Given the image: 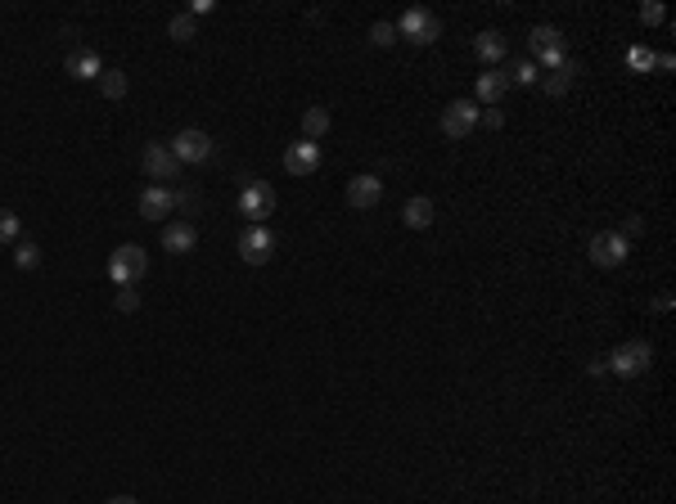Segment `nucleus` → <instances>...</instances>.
<instances>
[{"mask_svg": "<svg viewBox=\"0 0 676 504\" xmlns=\"http://www.w3.org/2000/svg\"><path fill=\"white\" fill-rule=\"evenodd\" d=\"M604 365L614 370L618 379H636V374H645V370L654 365V347H649L645 338H632V342L614 347V356H608Z\"/></svg>", "mask_w": 676, "mask_h": 504, "instance_id": "obj_1", "label": "nucleus"}, {"mask_svg": "<svg viewBox=\"0 0 676 504\" xmlns=\"http://www.w3.org/2000/svg\"><path fill=\"white\" fill-rule=\"evenodd\" d=\"M145 270H149V252H145L141 244H122V248L109 257V279H113L117 288L145 279Z\"/></svg>", "mask_w": 676, "mask_h": 504, "instance_id": "obj_2", "label": "nucleus"}, {"mask_svg": "<svg viewBox=\"0 0 676 504\" xmlns=\"http://www.w3.org/2000/svg\"><path fill=\"white\" fill-rule=\"evenodd\" d=\"M586 257H591L600 270H614V266H623V261L632 257V244H627L618 230H600V235L586 244Z\"/></svg>", "mask_w": 676, "mask_h": 504, "instance_id": "obj_3", "label": "nucleus"}, {"mask_svg": "<svg viewBox=\"0 0 676 504\" xmlns=\"http://www.w3.org/2000/svg\"><path fill=\"white\" fill-rule=\"evenodd\" d=\"M270 212H276V189L266 180H248L239 189V216H248V226H262Z\"/></svg>", "mask_w": 676, "mask_h": 504, "instance_id": "obj_4", "label": "nucleus"}, {"mask_svg": "<svg viewBox=\"0 0 676 504\" xmlns=\"http://www.w3.org/2000/svg\"><path fill=\"white\" fill-rule=\"evenodd\" d=\"M172 154H176V163L198 167V163H208V158L217 154V144H213V135H208V131L189 126V131H181V135L172 140Z\"/></svg>", "mask_w": 676, "mask_h": 504, "instance_id": "obj_5", "label": "nucleus"}, {"mask_svg": "<svg viewBox=\"0 0 676 504\" xmlns=\"http://www.w3.org/2000/svg\"><path fill=\"white\" fill-rule=\"evenodd\" d=\"M397 36H406L411 45H433V41L442 36V23H438V19H433L424 5H415V10H406V14H401Z\"/></svg>", "mask_w": 676, "mask_h": 504, "instance_id": "obj_6", "label": "nucleus"}, {"mask_svg": "<svg viewBox=\"0 0 676 504\" xmlns=\"http://www.w3.org/2000/svg\"><path fill=\"white\" fill-rule=\"evenodd\" d=\"M527 45H532V63L541 59V68H559V63L568 59V54H564V32H559V28H551V23L532 28Z\"/></svg>", "mask_w": 676, "mask_h": 504, "instance_id": "obj_7", "label": "nucleus"}, {"mask_svg": "<svg viewBox=\"0 0 676 504\" xmlns=\"http://www.w3.org/2000/svg\"><path fill=\"white\" fill-rule=\"evenodd\" d=\"M239 257L248 266H266L270 257H276V235H270L266 226H244L239 235Z\"/></svg>", "mask_w": 676, "mask_h": 504, "instance_id": "obj_8", "label": "nucleus"}, {"mask_svg": "<svg viewBox=\"0 0 676 504\" xmlns=\"http://www.w3.org/2000/svg\"><path fill=\"white\" fill-rule=\"evenodd\" d=\"M145 176H154V180H176L181 176V163H176V154H172V144H163V140H149L145 144Z\"/></svg>", "mask_w": 676, "mask_h": 504, "instance_id": "obj_9", "label": "nucleus"}, {"mask_svg": "<svg viewBox=\"0 0 676 504\" xmlns=\"http://www.w3.org/2000/svg\"><path fill=\"white\" fill-rule=\"evenodd\" d=\"M473 126H479V108H473L469 100H451L442 108V135L447 140H464Z\"/></svg>", "mask_w": 676, "mask_h": 504, "instance_id": "obj_10", "label": "nucleus"}, {"mask_svg": "<svg viewBox=\"0 0 676 504\" xmlns=\"http://www.w3.org/2000/svg\"><path fill=\"white\" fill-rule=\"evenodd\" d=\"M285 172L289 176H316L320 172V144L316 140H294L285 149Z\"/></svg>", "mask_w": 676, "mask_h": 504, "instance_id": "obj_11", "label": "nucleus"}, {"mask_svg": "<svg viewBox=\"0 0 676 504\" xmlns=\"http://www.w3.org/2000/svg\"><path fill=\"white\" fill-rule=\"evenodd\" d=\"M172 212H176V189L149 185V189L141 194V216H145V221H163V216H172Z\"/></svg>", "mask_w": 676, "mask_h": 504, "instance_id": "obj_12", "label": "nucleus"}, {"mask_svg": "<svg viewBox=\"0 0 676 504\" xmlns=\"http://www.w3.org/2000/svg\"><path fill=\"white\" fill-rule=\"evenodd\" d=\"M379 198H383V180H379V176H352V180H348V203H352L357 212L379 207Z\"/></svg>", "mask_w": 676, "mask_h": 504, "instance_id": "obj_13", "label": "nucleus"}, {"mask_svg": "<svg viewBox=\"0 0 676 504\" xmlns=\"http://www.w3.org/2000/svg\"><path fill=\"white\" fill-rule=\"evenodd\" d=\"M433 216H438V207H433V198H429V194H415L411 203L401 207V221L411 226V230H429V226H433Z\"/></svg>", "mask_w": 676, "mask_h": 504, "instance_id": "obj_14", "label": "nucleus"}, {"mask_svg": "<svg viewBox=\"0 0 676 504\" xmlns=\"http://www.w3.org/2000/svg\"><path fill=\"white\" fill-rule=\"evenodd\" d=\"M68 72H73L77 82H100V77H104V63H100L95 50H73V54H68Z\"/></svg>", "mask_w": 676, "mask_h": 504, "instance_id": "obj_15", "label": "nucleus"}, {"mask_svg": "<svg viewBox=\"0 0 676 504\" xmlns=\"http://www.w3.org/2000/svg\"><path fill=\"white\" fill-rule=\"evenodd\" d=\"M194 244H198V235H194V226H189V221H172V226L163 230V248H167V252H176V257L194 252Z\"/></svg>", "mask_w": 676, "mask_h": 504, "instance_id": "obj_16", "label": "nucleus"}, {"mask_svg": "<svg viewBox=\"0 0 676 504\" xmlns=\"http://www.w3.org/2000/svg\"><path fill=\"white\" fill-rule=\"evenodd\" d=\"M505 91H510V77H505V68H492V72H483V77H479V100L483 104H501L505 100Z\"/></svg>", "mask_w": 676, "mask_h": 504, "instance_id": "obj_17", "label": "nucleus"}, {"mask_svg": "<svg viewBox=\"0 0 676 504\" xmlns=\"http://www.w3.org/2000/svg\"><path fill=\"white\" fill-rule=\"evenodd\" d=\"M577 72H582V68H577L573 59H564L559 68H551V72H546V82H541V86H546V95H555V100H559V95H568V86L577 82Z\"/></svg>", "mask_w": 676, "mask_h": 504, "instance_id": "obj_18", "label": "nucleus"}, {"mask_svg": "<svg viewBox=\"0 0 676 504\" xmlns=\"http://www.w3.org/2000/svg\"><path fill=\"white\" fill-rule=\"evenodd\" d=\"M473 54H479L483 63H492V68H496V63H505V36H501V32H492V28H487V32H479V41H473Z\"/></svg>", "mask_w": 676, "mask_h": 504, "instance_id": "obj_19", "label": "nucleus"}, {"mask_svg": "<svg viewBox=\"0 0 676 504\" xmlns=\"http://www.w3.org/2000/svg\"><path fill=\"white\" fill-rule=\"evenodd\" d=\"M505 77H510V86H536V82H541V68H536L532 59H519V63H510Z\"/></svg>", "mask_w": 676, "mask_h": 504, "instance_id": "obj_20", "label": "nucleus"}, {"mask_svg": "<svg viewBox=\"0 0 676 504\" xmlns=\"http://www.w3.org/2000/svg\"><path fill=\"white\" fill-rule=\"evenodd\" d=\"M329 131V108H307L302 113V140H320Z\"/></svg>", "mask_w": 676, "mask_h": 504, "instance_id": "obj_21", "label": "nucleus"}, {"mask_svg": "<svg viewBox=\"0 0 676 504\" xmlns=\"http://www.w3.org/2000/svg\"><path fill=\"white\" fill-rule=\"evenodd\" d=\"M100 91H104L109 100H122V95H126V72H117V68H104V77H100Z\"/></svg>", "mask_w": 676, "mask_h": 504, "instance_id": "obj_22", "label": "nucleus"}, {"mask_svg": "<svg viewBox=\"0 0 676 504\" xmlns=\"http://www.w3.org/2000/svg\"><path fill=\"white\" fill-rule=\"evenodd\" d=\"M167 32H172V41H194V36H198V23H194V14H176V19L167 23Z\"/></svg>", "mask_w": 676, "mask_h": 504, "instance_id": "obj_23", "label": "nucleus"}, {"mask_svg": "<svg viewBox=\"0 0 676 504\" xmlns=\"http://www.w3.org/2000/svg\"><path fill=\"white\" fill-rule=\"evenodd\" d=\"M627 68H632V72H649V68H654V50H649V45H632V50H627Z\"/></svg>", "mask_w": 676, "mask_h": 504, "instance_id": "obj_24", "label": "nucleus"}, {"mask_svg": "<svg viewBox=\"0 0 676 504\" xmlns=\"http://www.w3.org/2000/svg\"><path fill=\"white\" fill-rule=\"evenodd\" d=\"M14 266H19V270H36V266H41V248H36V244H19V248H14Z\"/></svg>", "mask_w": 676, "mask_h": 504, "instance_id": "obj_25", "label": "nucleus"}, {"mask_svg": "<svg viewBox=\"0 0 676 504\" xmlns=\"http://www.w3.org/2000/svg\"><path fill=\"white\" fill-rule=\"evenodd\" d=\"M19 239V216L10 207H0V244H14Z\"/></svg>", "mask_w": 676, "mask_h": 504, "instance_id": "obj_26", "label": "nucleus"}, {"mask_svg": "<svg viewBox=\"0 0 676 504\" xmlns=\"http://www.w3.org/2000/svg\"><path fill=\"white\" fill-rule=\"evenodd\" d=\"M117 311H141V293H135V284H126V288H117Z\"/></svg>", "mask_w": 676, "mask_h": 504, "instance_id": "obj_27", "label": "nucleus"}, {"mask_svg": "<svg viewBox=\"0 0 676 504\" xmlns=\"http://www.w3.org/2000/svg\"><path fill=\"white\" fill-rule=\"evenodd\" d=\"M370 41H374V45H392V41H397V23H374V28H370Z\"/></svg>", "mask_w": 676, "mask_h": 504, "instance_id": "obj_28", "label": "nucleus"}, {"mask_svg": "<svg viewBox=\"0 0 676 504\" xmlns=\"http://www.w3.org/2000/svg\"><path fill=\"white\" fill-rule=\"evenodd\" d=\"M663 19H667V10H663V5H640V23H649V28H654V23H663Z\"/></svg>", "mask_w": 676, "mask_h": 504, "instance_id": "obj_29", "label": "nucleus"}, {"mask_svg": "<svg viewBox=\"0 0 676 504\" xmlns=\"http://www.w3.org/2000/svg\"><path fill=\"white\" fill-rule=\"evenodd\" d=\"M479 122L492 126V131H501V126H505V108H487V113H479Z\"/></svg>", "mask_w": 676, "mask_h": 504, "instance_id": "obj_30", "label": "nucleus"}, {"mask_svg": "<svg viewBox=\"0 0 676 504\" xmlns=\"http://www.w3.org/2000/svg\"><path fill=\"white\" fill-rule=\"evenodd\" d=\"M640 230H645V221H640V216H627V221H623V230H618V235H623V239L632 244V239H636Z\"/></svg>", "mask_w": 676, "mask_h": 504, "instance_id": "obj_31", "label": "nucleus"}, {"mask_svg": "<svg viewBox=\"0 0 676 504\" xmlns=\"http://www.w3.org/2000/svg\"><path fill=\"white\" fill-rule=\"evenodd\" d=\"M654 68H663V72H672V68H676V59H672V54H654Z\"/></svg>", "mask_w": 676, "mask_h": 504, "instance_id": "obj_32", "label": "nucleus"}, {"mask_svg": "<svg viewBox=\"0 0 676 504\" xmlns=\"http://www.w3.org/2000/svg\"><path fill=\"white\" fill-rule=\"evenodd\" d=\"M109 504H141V500H135V495H113Z\"/></svg>", "mask_w": 676, "mask_h": 504, "instance_id": "obj_33", "label": "nucleus"}]
</instances>
